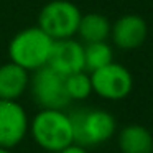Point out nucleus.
I'll return each mask as SVG.
<instances>
[{"label": "nucleus", "instance_id": "16", "mask_svg": "<svg viewBox=\"0 0 153 153\" xmlns=\"http://www.w3.org/2000/svg\"><path fill=\"white\" fill-rule=\"evenodd\" d=\"M0 153H12V150H8V148H2V146H0Z\"/></svg>", "mask_w": 153, "mask_h": 153}, {"label": "nucleus", "instance_id": "5", "mask_svg": "<svg viewBox=\"0 0 153 153\" xmlns=\"http://www.w3.org/2000/svg\"><path fill=\"white\" fill-rule=\"evenodd\" d=\"M30 89L35 102L41 109L64 110L71 104L64 87V76L51 69L48 64L33 71V76L30 77Z\"/></svg>", "mask_w": 153, "mask_h": 153}, {"label": "nucleus", "instance_id": "7", "mask_svg": "<svg viewBox=\"0 0 153 153\" xmlns=\"http://www.w3.org/2000/svg\"><path fill=\"white\" fill-rule=\"evenodd\" d=\"M30 130L27 110L18 100L0 99V146L12 150L20 145Z\"/></svg>", "mask_w": 153, "mask_h": 153}, {"label": "nucleus", "instance_id": "8", "mask_svg": "<svg viewBox=\"0 0 153 153\" xmlns=\"http://www.w3.org/2000/svg\"><path fill=\"white\" fill-rule=\"evenodd\" d=\"M48 66L61 76L79 73L84 69V45L74 38L56 40L51 48Z\"/></svg>", "mask_w": 153, "mask_h": 153}, {"label": "nucleus", "instance_id": "12", "mask_svg": "<svg viewBox=\"0 0 153 153\" xmlns=\"http://www.w3.org/2000/svg\"><path fill=\"white\" fill-rule=\"evenodd\" d=\"M110 22L107 17L100 13H86L81 17L77 33L84 43H96V41H107L110 36Z\"/></svg>", "mask_w": 153, "mask_h": 153}, {"label": "nucleus", "instance_id": "15", "mask_svg": "<svg viewBox=\"0 0 153 153\" xmlns=\"http://www.w3.org/2000/svg\"><path fill=\"white\" fill-rule=\"evenodd\" d=\"M58 153H89L86 146L82 145H77V143H71V145L64 146L63 150H59Z\"/></svg>", "mask_w": 153, "mask_h": 153}, {"label": "nucleus", "instance_id": "10", "mask_svg": "<svg viewBox=\"0 0 153 153\" xmlns=\"http://www.w3.org/2000/svg\"><path fill=\"white\" fill-rule=\"evenodd\" d=\"M30 87V71L18 64L8 63L0 66V99L18 100Z\"/></svg>", "mask_w": 153, "mask_h": 153}, {"label": "nucleus", "instance_id": "14", "mask_svg": "<svg viewBox=\"0 0 153 153\" xmlns=\"http://www.w3.org/2000/svg\"><path fill=\"white\" fill-rule=\"evenodd\" d=\"M64 87H66L68 97L71 100H84L92 94V82H91V74L87 71L64 76Z\"/></svg>", "mask_w": 153, "mask_h": 153}, {"label": "nucleus", "instance_id": "13", "mask_svg": "<svg viewBox=\"0 0 153 153\" xmlns=\"http://www.w3.org/2000/svg\"><path fill=\"white\" fill-rule=\"evenodd\" d=\"M114 61V51L107 41H96V43L84 45V69L87 73L104 68L105 64Z\"/></svg>", "mask_w": 153, "mask_h": 153}, {"label": "nucleus", "instance_id": "4", "mask_svg": "<svg viewBox=\"0 0 153 153\" xmlns=\"http://www.w3.org/2000/svg\"><path fill=\"white\" fill-rule=\"evenodd\" d=\"M81 10L69 0H51L40 10L38 25L50 38L66 40L77 33L81 22Z\"/></svg>", "mask_w": 153, "mask_h": 153}, {"label": "nucleus", "instance_id": "3", "mask_svg": "<svg viewBox=\"0 0 153 153\" xmlns=\"http://www.w3.org/2000/svg\"><path fill=\"white\" fill-rule=\"evenodd\" d=\"M74 143L96 146L109 142L117 132L115 117L104 109H76L69 114Z\"/></svg>", "mask_w": 153, "mask_h": 153}, {"label": "nucleus", "instance_id": "2", "mask_svg": "<svg viewBox=\"0 0 153 153\" xmlns=\"http://www.w3.org/2000/svg\"><path fill=\"white\" fill-rule=\"evenodd\" d=\"M53 43L54 40L48 36L40 27L23 28L10 40L8 58L12 63L33 73L48 64Z\"/></svg>", "mask_w": 153, "mask_h": 153}, {"label": "nucleus", "instance_id": "11", "mask_svg": "<svg viewBox=\"0 0 153 153\" xmlns=\"http://www.w3.org/2000/svg\"><path fill=\"white\" fill-rule=\"evenodd\" d=\"M120 153H153V133L140 123L125 125L117 135Z\"/></svg>", "mask_w": 153, "mask_h": 153}, {"label": "nucleus", "instance_id": "9", "mask_svg": "<svg viewBox=\"0 0 153 153\" xmlns=\"http://www.w3.org/2000/svg\"><path fill=\"white\" fill-rule=\"evenodd\" d=\"M146 35H148L146 22L140 15H135V13L123 15L110 27L112 43L117 48L125 51L140 48L145 43Z\"/></svg>", "mask_w": 153, "mask_h": 153}, {"label": "nucleus", "instance_id": "6", "mask_svg": "<svg viewBox=\"0 0 153 153\" xmlns=\"http://www.w3.org/2000/svg\"><path fill=\"white\" fill-rule=\"evenodd\" d=\"M89 74L92 82V92H96L105 100H122L128 97L133 89L132 73L123 64L112 61Z\"/></svg>", "mask_w": 153, "mask_h": 153}, {"label": "nucleus", "instance_id": "1", "mask_svg": "<svg viewBox=\"0 0 153 153\" xmlns=\"http://www.w3.org/2000/svg\"><path fill=\"white\" fill-rule=\"evenodd\" d=\"M28 132L40 148L51 153H58L64 146L74 143L71 117L64 110L41 109L30 122Z\"/></svg>", "mask_w": 153, "mask_h": 153}]
</instances>
